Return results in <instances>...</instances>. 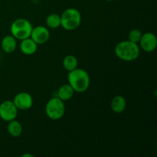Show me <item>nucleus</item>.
<instances>
[{"instance_id":"1","label":"nucleus","mask_w":157,"mask_h":157,"mask_svg":"<svg viewBox=\"0 0 157 157\" xmlns=\"http://www.w3.org/2000/svg\"><path fill=\"white\" fill-rule=\"evenodd\" d=\"M67 80L68 84L77 93H84L87 91L90 86V75L87 71L82 68L77 67L75 70L69 71Z\"/></svg>"},{"instance_id":"2","label":"nucleus","mask_w":157,"mask_h":157,"mask_svg":"<svg viewBox=\"0 0 157 157\" xmlns=\"http://www.w3.org/2000/svg\"><path fill=\"white\" fill-rule=\"evenodd\" d=\"M115 55L124 61H133L140 56L139 44L130 41H123L118 43L114 49Z\"/></svg>"},{"instance_id":"3","label":"nucleus","mask_w":157,"mask_h":157,"mask_svg":"<svg viewBox=\"0 0 157 157\" xmlns=\"http://www.w3.org/2000/svg\"><path fill=\"white\" fill-rule=\"evenodd\" d=\"M81 22V12L75 8L67 9L61 15V26L67 31L75 30L79 27Z\"/></svg>"},{"instance_id":"4","label":"nucleus","mask_w":157,"mask_h":157,"mask_svg":"<svg viewBox=\"0 0 157 157\" xmlns=\"http://www.w3.org/2000/svg\"><path fill=\"white\" fill-rule=\"evenodd\" d=\"M32 29V25L29 20L25 18H18L12 23L10 31L12 35H13L17 40L21 41L30 38Z\"/></svg>"},{"instance_id":"5","label":"nucleus","mask_w":157,"mask_h":157,"mask_svg":"<svg viewBox=\"0 0 157 157\" xmlns=\"http://www.w3.org/2000/svg\"><path fill=\"white\" fill-rule=\"evenodd\" d=\"M65 113V105L64 101L58 97H55L49 100L45 106V113L49 119L58 121L63 117Z\"/></svg>"},{"instance_id":"6","label":"nucleus","mask_w":157,"mask_h":157,"mask_svg":"<svg viewBox=\"0 0 157 157\" xmlns=\"http://www.w3.org/2000/svg\"><path fill=\"white\" fill-rule=\"evenodd\" d=\"M18 110L12 101H2L0 104V118L6 122H9L17 117Z\"/></svg>"},{"instance_id":"7","label":"nucleus","mask_w":157,"mask_h":157,"mask_svg":"<svg viewBox=\"0 0 157 157\" xmlns=\"http://www.w3.org/2000/svg\"><path fill=\"white\" fill-rule=\"evenodd\" d=\"M13 103L18 110H27L33 106V98L27 92H20L17 94L13 99Z\"/></svg>"},{"instance_id":"8","label":"nucleus","mask_w":157,"mask_h":157,"mask_svg":"<svg viewBox=\"0 0 157 157\" xmlns=\"http://www.w3.org/2000/svg\"><path fill=\"white\" fill-rule=\"evenodd\" d=\"M140 47L146 52H152L156 48L157 38L153 32H146L143 34L139 42Z\"/></svg>"},{"instance_id":"9","label":"nucleus","mask_w":157,"mask_h":157,"mask_svg":"<svg viewBox=\"0 0 157 157\" xmlns=\"http://www.w3.org/2000/svg\"><path fill=\"white\" fill-rule=\"evenodd\" d=\"M30 38L37 44H43L48 41L50 38V32L44 26L38 25L32 29Z\"/></svg>"},{"instance_id":"10","label":"nucleus","mask_w":157,"mask_h":157,"mask_svg":"<svg viewBox=\"0 0 157 157\" xmlns=\"http://www.w3.org/2000/svg\"><path fill=\"white\" fill-rule=\"evenodd\" d=\"M20 50L24 55H32L37 52L38 44L31 38H25L21 41L20 43Z\"/></svg>"},{"instance_id":"11","label":"nucleus","mask_w":157,"mask_h":157,"mask_svg":"<svg viewBox=\"0 0 157 157\" xmlns=\"http://www.w3.org/2000/svg\"><path fill=\"white\" fill-rule=\"evenodd\" d=\"M16 40L13 35L5 36L1 42V47L3 52L7 54H11L15 52L17 47Z\"/></svg>"},{"instance_id":"12","label":"nucleus","mask_w":157,"mask_h":157,"mask_svg":"<svg viewBox=\"0 0 157 157\" xmlns=\"http://www.w3.org/2000/svg\"><path fill=\"white\" fill-rule=\"evenodd\" d=\"M110 107L114 113H122L125 110L126 107H127L126 99L123 96H120V95L114 97L112 99L111 103H110Z\"/></svg>"},{"instance_id":"13","label":"nucleus","mask_w":157,"mask_h":157,"mask_svg":"<svg viewBox=\"0 0 157 157\" xmlns=\"http://www.w3.org/2000/svg\"><path fill=\"white\" fill-rule=\"evenodd\" d=\"M75 90L69 84H65L61 85L58 90V98L61 101H64L70 100L74 96Z\"/></svg>"},{"instance_id":"14","label":"nucleus","mask_w":157,"mask_h":157,"mask_svg":"<svg viewBox=\"0 0 157 157\" xmlns=\"http://www.w3.org/2000/svg\"><path fill=\"white\" fill-rule=\"evenodd\" d=\"M7 130L9 135L13 137H18L22 133V125L18 121H15V119L12 120L8 124Z\"/></svg>"},{"instance_id":"15","label":"nucleus","mask_w":157,"mask_h":157,"mask_svg":"<svg viewBox=\"0 0 157 157\" xmlns=\"http://www.w3.org/2000/svg\"><path fill=\"white\" fill-rule=\"evenodd\" d=\"M63 67L67 71H71L78 67V58L74 55H67L63 59Z\"/></svg>"},{"instance_id":"16","label":"nucleus","mask_w":157,"mask_h":157,"mask_svg":"<svg viewBox=\"0 0 157 157\" xmlns=\"http://www.w3.org/2000/svg\"><path fill=\"white\" fill-rule=\"evenodd\" d=\"M46 24L50 29H58L61 26V15L56 13L51 14L46 18Z\"/></svg>"},{"instance_id":"17","label":"nucleus","mask_w":157,"mask_h":157,"mask_svg":"<svg viewBox=\"0 0 157 157\" xmlns=\"http://www.w3.org/2000/svg\"><path fill=\"white\" fill-rule=\"evenodd\" d=\"M142 35L143 33L141 32V31L139 30V29H133V30H131L129 32V41H132V42L133 43L139 44L140 41L141 39V37H142Z\"/></svg>"},{"instance_id":"18","label":"nucleus","mask_w":157,"mask_h":157,"mask_svg":"<svg viewBox=\"0 0 157 157\" xmlns=\"http://www.w3.org/2000/svg\"><path fill=\"white\" fill-rule=\"evenodd\" d=\"M23 157H25V156H31V157H33V156L32 155H30V154H24L22 155Z\"/></svg>"},{"instance_id":"19","label":"nucleus","mask_w":157,"mask_h":157,"mask_svg":"<svg viewBox=\"0 0 157 157\" xmlns=\"http://www.w3.org/2000/svg\"><path fill=\"white\" fill-rule=\"evenodd\" d=\"M106 1H107V2H113V1H114V0H106Z\"/></svg>"}]
</instances>
